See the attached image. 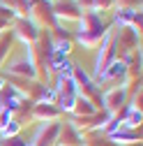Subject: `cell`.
<instances>
[{
  "label": "cell",
  "instance_id": "6",
  "mask_svg": "<svg viewBox=\"0 0 143 146\" xmlns=\"http://www.w3.org/2000/svg\"><path fill=\"white\" fill-rule=\"evenodd\" d=\"M58 146H85V135L79 132L72 121L60 123V135H58Z\"/></svg>",
  "mask_w": 143,
  "mask_h": 146
},
{
  "label": "cell",
  "instance_id": "2",
  "mask_svg": "<svg viewBox=\"0 0 143 146\" xmlns=\"http://www.w3.org/2000/svg\"><path fill=\"white\" fill-rule=\"evenodd\" d=\"M127 100H129V86L127 84L102 88V109H106L111 114H120V109L127 104Z\"/></svg>",
  "mask_w": 143,
  "mask_h": 146
},
{
  "label": "cell",
  "instance_id": "4",
  "mask_svg": "<svg viewBox=\"0 0 143 146\" xmlns=\"http://www.w3.org/2000/svg\"><path fill=\"white\" fill-rule=\"evenodd\" d=\"M39 33H42V28L35 23L30 16H16V19H14L12 35H14V40H21L26 46H30V44L37 42L39 40Z\"/></svg>",
  "mask_w": 143,
  "mask_h": 146
},
{
  "label": "cell",
  "instance_id": "3",
  "mask_svg": "<svg viewBox=\"0 0 143 146\" xmlns=\"http://www.w3.org/2000/svg\"><path fill=\"white\" fill-rule=\"evenodd\" d=\"M51 14H53V19H56V23L62 26V23H72V21L79 23L83 9L79 7L76 0H53Z\"/></svg>",
  "mask_w": 143,
  "mask_h": 146
},
{
  "label": "cell",
  "instance_id": "10",
  "mask_svg": "<svg viewBox=\"0 0 143 146\" xmlns=\"http://www.w3.org/2000/svg\"><path fill=\"white\" fill-rule=\"evenodd\" d=\"M12 42H14V35L12 33H0V67L5 65V60L9 58V49H12Z\"/></svg>",
  "mask_w": 143,
  "mask_h": 146
},
{
  "label": "cell",
  "instance_id": "8",
  "mask_svg": "<svg viewBox=\"0 0 143 146\" xmlns=\"http://www.w3.org/2000/svg\"><path fill=\"white\" fill-rule=\"evenodd\" d=\"M113 146H129V144H138L141 141V132L138 130H129V127H120V130L106 135Z\"/></svg>",
  "mask_w": 143,
  "mask_h": 146
},
{
  "label": "cell",
  "instance_id": "11",
  "mask_svg": "<svg viewBox=\"0 0 143 146\" xmlns=\"http://www.w3.org/2000/svg\"><path fill=\"white\" fill-rule=\"evenodd\" d=\"M21 130H23V123L19 121V118H12L3 130H0V139H9V137H16V135H21Z\"/></svg>",
  "mask_w": 143,
  "mask_h": 146
},
{
  "label": "cell",
  "instance_id": "12",
  "mask_svg": "<svg viewBox=\"0 0 143 146\" xmlns=\"http://www.w3.org/2000/svg\"><path fill=\"white\" fill-rule=\"evenodd\" d=\"M0 146H28V141L21 135H16V137H9V139H0Z\"/></svg>",
  "mask_w": 143,
  "mask_h": 146
},
{
  "label": "cell",
  "instance_id": "14",
  "mask_svg": "<svg viewBox=\"0 0 143 146\" xmlns=\"http://www.w3.org/2000/svg\"><path fill=\"white\" fill-rule=\"evenodd\" d=\"M28 146H32V144H30V141H28Z\"/></svg>",
  "mask_w": 143,
  "mask_h": 146
},
{
  "label": "cell",
  "instance_id": "5",
  "mask_svg": "<svg viewBox=\"0 0 143 146\" xmlns=\"http://www.w3.org/2000/svg\"><path fill=\"white\" fill-rule=\"evenodd\" d=\"M58 135H60V121H46L39 123L32 135V146H58Z\"/></svg>",
  "mask_w": 143,
  "mask_h": 146
},
{
  "label": "cell",
  "instance_id": "7",
  "mask_svg": "<svg viewBox=\"0 0 143 146\" xmlns=\"http://www.w3.org/2000/svg\"><path fill=\"white\" fill-rule=\"evenodd\" d=\"M30 118L37 123H46V121H58L60 118V109L56 104H44V102H35L30 107Z\"/></svg>",
  "mask_w": 143,
  "mask_h": 146
},
{
  "label": "cell",
  "instance_id": "1",
  "mask_svg": "<svg viewBox=\"0 0 143 146\" xmlns=\"http://www.w3.org/2000/svg\"><path fill=\"white\" fill-rule=\"evenodd\" d=\"M3 70L12 79H26V81H37L39 79V67H37V63H35L32 49L26 46V44H23V49L16 53V56L5 60Z\"/></svg>",
  "mask_w": 143,
  "mask_h": 146
},
{
  "label": "cell",
  "instance_id": "9",
  "mask_svg": "<svg viewBox=\"0 0 143 146\" xmlns=\"http://www.w3.org/2000/svg\"><path fill=\"white\" fill-rule=\"evenodd\" d=\"M97 111H99V109L92 104V100H90V98L79 95V98H76L74 109H72V116H76V118H90V116H95Z\"/></svg>",
  "mask_w": 143,
  "mask_h": 146
},
{
  "label": "cell",
  "instance_id": "13",
  "mask_svg": "<svg viewBox=\"0 0 143 146\" xmlns=\"http://www.w3.org/2000/svg\"><path fill=\"white\" fill-rule=\"evenodd\" d=\"M5 84H7V79H5L3 74H0V90H3V88H5Z\"/></svg>",
  "mask_w": 143,
  "mask_h": 146
}]
</instances>
